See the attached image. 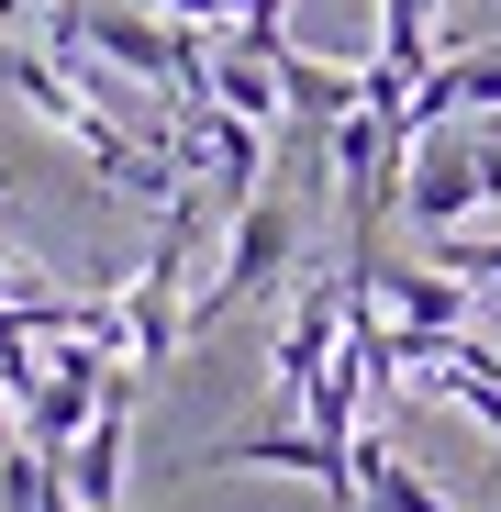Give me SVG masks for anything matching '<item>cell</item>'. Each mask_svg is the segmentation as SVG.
I'll return each instance as SVG.
<instances>
[{
  "label": "cell",
  "instance_id": "1",
  "mask_svg": "<svg viewBox=\"0 0 501 512\" xmlns=\"http://www.w3.org/2000/svg\"><path fill=\"white\" fill-rule=\"evenodd\" d=\"M290 256H301V212L279 201V190H257V201H234V234H223V279L190 301V334H212V323H234L257 290H279L290 279Z\"/></svg>",
  "mask_w": 501,
  "mask_h": 512
},
{
  "label": "cell",
  "instance_id": "5",
  "mask_svg": "<svg viewBox=\"0 0 501 512\" xmlns=\"http://www.w3.org/2000/svg\"><path fill=\"white\" fill-rule=\"evenodd\" d=\"M435 256H446V268H457L479 301L501 290V234H479V223H446V234H435Z\"/></svg>",
  "mask_w": 501,
  "mask_h": 512
},
{
  "label": "cell",
  "instance_id": "6",
  "mask_svg": "<svg viewBox=\"0 0 501 512\" xmlns=\"http://www.w3.org/2000/svg\"><path fill=\"white\" fill-rule=\"evenodd\" d=\"M479 334H490V346H501V290H490V301H479Z\"/></svg>",
  "mask_w": 501,
  "mask_h": 512
},
{
  "label": "cell",
  "instance_id": "2",
  "mask_svg": "<svg viewBox=\"0 0 501 512\" xmlns=\"http://www.w3.org/2000/svg\"><path fill=\"white\" fill-rule=\"evenodd\" d=\"M234 468L312 479L323 501H346V512H357V446H334L323 423H301V412H268L257 435H223V446H201V457H190V479H234Z\"/></svg>",
  "mask_w": 501,
  "mask_h": 512
},
{
  "label": "cell",
  "instance_id": "3",
  "mask_svg": "<svg viewBox=\"0 0 501 512\" xmlns=\"http://www.w3.org/2000/svg\"><path fill=\"white\" fill-rule=\"evenodd\" d=\"M401 212L424 223V234H446V223L490 212V167H479V134H457V123H424V134H412V167H401Z\"/></svg>",
  "mask_w": 501,
  "mask_h": 512
},
{
  "label": "cell",
  "instance_id": "4",
  "mask_svg": "<svg viewBox=\"0 0 501 512\" xmlns=\"http://www.w3.org/2000/svg\"><path fill=\"white\" fill-rule=\"evenodd\" d=\"M346 268H357V290L390 312V323H412V334H468L479 323V290L446 268V256H435V268H401V256H379V245H357L346 256Z\"/></svg>",
  "mask_w": 501,
  "mask_h": 512
}]
</instances>
